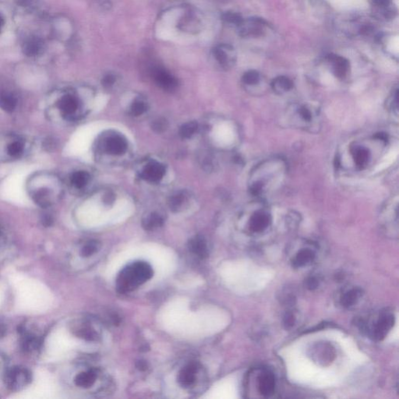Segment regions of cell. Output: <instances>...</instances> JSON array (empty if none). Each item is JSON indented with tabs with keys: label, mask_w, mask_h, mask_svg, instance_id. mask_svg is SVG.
I'll list each match as a JSON object with an SVG mask.
<instances>
[{
	"label": "cell",
	"mask_w": 399,
	"mask_h": 399,
	"mask_svg": "<svg viewBox=\"0 0 399 399\" xmlns=\"http://www.w3.org/2000/svg\"><path fill=\"white\" fill-rule=\"evenodd\" d=\"M285 162L281 159H269L261 162L255 168L252 175V181L249 185L251 194L255 197H261L267 191V186L269 185L274 178L278 180V176L285 172Z\"/></svg>",
	"instance_id": "obj_1"
},
{
	"label": "cell",
	"mask_w": 399,
	"mask_h": 399,
	"mask_svg": "<svg viewBox=\"0 0 399 399\" xmlns=\"http://www.w3.org/2000/svg\"><path fill=\"white\" fill-rule=\"evenodd\" d=\"M152 267L145 261H135L119 273L117 288L120 293L133 291L153 277Z\"/></svg>",
	"instance_id": "obj_2"
},
{
	"label": "cell",
	"mask_w": 399,
	"mask_h": 399,
	"mask_svg": "<svg viewBox=\"0 0 399 399\" xmlns=\"http://www.w3.org/2000/svg\"><path fill=\"white\" fill-rule=\"evenodd\" d=\"M290 123L294 127L310 132L320 128V113L316 107L309 103H297L289 108Z\"/></svg>",
	"instance_id": "obj_3"
},
{
	"label": "cell",
	"mask_w": 399,
	"mask_h": 399,
	"mask_svg": "<svg viewBox=\"0 0 399 399\" xmlns=\"http://www.w3.org/2000/svg\"><path fill=\"white\" fill-rule=\"evenodd\" d=\"M54 180L53 176L48 175H39L30 180L29 192L33 201L38 205L42 207H49L54 204L56 199Z\"/></svg>",
	"instance_id": "obj_4"
},
{
	"label": "cell",
	"mask_w": 399,
	"mask_h": 399,
	"mask_svg": "<svg viewBox=\"0 0 399 399\" xmlns=\"http://www.w3.org/2000/svg\"><path fill=\"white\" fill-rule=\"evenodd\" d=\"M394 324V316L390 312H382L377 320H374L372 324L367 323V320H360L359 327L361 331L368 335L376 341H381L387 336L388 332Z\"/></svg>",
	"instance_id": "obj_5"
},
{
	"label": "cell",
	"mask_w": 399,
	"mask_h": 399,
	"mask_svg": "<svg viewBox=\"0 0 399 399\" xmlns=\"http://www.w3.org/2000/svg\"><path fill=\"white\" fill-rule=\"evenodd\" d=\"M4 380L7 389L11 391H21L31 382V373L26 367L15 366L7 368Z\"/></svg>",
	"instance_id": "obj_6"
},
{
	"label": "cell",
	"mask_w": 399,
	"mask_h": 399,
	"mask_svg": "<svg viewBox=\"0 0 399 399\" xmlns=\"http://www.w3.org/2000/svg\"><path fill=\"white\" fill-rule=\"evenodd\" d=\"M19 333L20 347L26 354L34 355L40 351L43 345V338L39 334L24 326L20 328Z\"/></svg>",
	"instance_id": "obj_7"
},
{
	"label": "cell",
	"mask_w": 399,
	"mask_h": 399,
	"mask_svg": "<svg viewBox=\"0 0 399 399\" xmlns=\"http://www.w3.org/2000/svg\"><path fill=\"white\" fill-rule=\"evenodd\" d=\"M213 56L223 69H230L236 61V49L228 44L217 45L213 49Z\"/></svg>",
	"instance_id": "obj_8"
},
{
	"label": "cell",
	"mask_w": 399,
	"mask_h": 399,
	"mask_svg": "<svg viewBox=\"0 0 399 399\" xmlns=\"http://www.w3.org/2000/svg\"><path fill=\"white\" fill-rule=\"evenodd\" d=\"M239 35L243 38H258L263 35L265 30V20L261 19L243 20L239 27Z\"/></svg>",
	"instance_id": "obj_9"
},
{
	"label": "cell",
	"mask_w": 399,
	"mask_h": 399,
	"mask_svg": "<svg viewBox=\"0 0 399 399\" xmlns=\"http://www.w3.org/2000/svg\"><path fill=\"white\" fill-rule=\"evenodd\" d=\"M79 106V99L72 94L62 95L56 102V107L59 108L62 117L66 120H71L75 117Z\"/></svg>",
	"instance_id": "obj_10"
},
{
	"label": "cell",
	"mask_w": 399,
	"mask_h": 399,
	"mask_svg": "<svg viewBox=\"0 0 399 399\" xmlns=\"http://www.w3.org/2000/svg\"><path fill=\"white\" fill-rule=\"evenodd\" d=\"M5 147L4 153L5 154L7 159H18L24 155L25 152V141L24 139L17 136H9L4 143Z\"/></svg>",
	"instance_id": "obj_11"
},
{
	"label": "cell",
	"mask_w": 399,
	"mask_h": 399,
	"mask_svg": "<svg viewBox=\"0 0 399 399\" xmlns=\"http://www.w3.org/2000/svg\"><path fill=\"white\" fill-rule=\"evenodd\" d=\"M271 221V214L265 209H259L249 217V229L253 233H262L269 227Z\"/></svg>",
	"instance_id": "obj_12"
},
{
	"label": "cell",
	"mask_w": 399,
	"mask_h": 399,
	"mask_svg": "<svg viewBox=\"0 0 399 399\" xmlns=\"http://www.w3.org/2000/svg\"><path fill=\"white\" fill-rule=\"evenodd\" d=\"M152 74L157 85L165 91H173L178 86V81L164 68L154 67Z\"/></svg>",
	"instance_id": "obj_13"
},
{
	"label": "cell",
	"mask_w": 399,
	"mask_h": 399,
	"mask_svg": "<svg viewBox=\"0 0 399 399\" xmlns=\"http://www.w3.org/2000/svg\"><path fill=\"white\" fill-rule=\"evenodd\" d=\"M71 332L77 337L87 341H95L98 339V333L91 323L86 320H78L71 323Z\"/></svg>",
	"instance_id": "obj_14"
},
{
	"label": "cell",
	"mask_w": 399,
	"mask_h": 399,
	"mask_svg": "<svg viewBox=\"0 0 399 399\" xmlns=\"http://www.w3.org/2000/svg\"><path fill=\"white\" fill-rule=\"evenodd\" d=\"M165 174V167L157 162H149L141 173L142 178L149 182H159Z\"/></svg>",
	"instance_id": "obj_15"
},
{
	"label": "cell",
	"mask_w": 399,
	"mask_h": 399,
	"mask_svg": "<svg viewBox=\"0 0 399 399\" xmlns=\"http://www.w3.org/2000/svg\"><path fill=\"white\" fill-rule=\"evenodd\" d=\"M198 367L194 364H189L178 373V382L181 387L190 388L195 384Z\"/></svg>",
	"instance_id": "obj_16"
},
{
	"label": "cell",
	"mask_w": 399,
	"mask_h": 399,
	"mask_svg": "<svg viewBox=\"0 0 399 399\" xmlns=\"http://www.w3.org/2000/svg\"><path fill=\"white\" fill-rule=\"evenodd\" d=\"M328 59L332 65V71L335 77H337L339 79H343L347 76L350 68L348 59L338 55H330Z\"/></svg>",
	"instance_id": "obj_17"
},
{
	"label": "cell",
	"mask_w": 399,
	"mask_h": 399,
	"mask_svg": "<svg viewBox=\"0 0 399 399\" xmlns=\"http://www.w3.org/2000/svg\"><path fill=\"white\" fill-rule=\"evenodd\" d=\"M275 378L272 373L265 371L258 379V389L261 395L271 397L275 391Z\"/></svg>",
	"instance_id": "obj_18"
},
{
	"label": "cell",
	"mask_w": 399,
	"mask_h": 399,
	"mask_svg": "<svg viewBox=\"0 0 399 399\" xmlns=\"http://www.w3.org/2000/svg\"><path fill=\"white\" fill-rule=\"evenodd\" d=\"M201 20L194 10H188L179 21V28L184 31H197L201 27Z\"/></svg>",
	"instance_id": "obj_19"
},
{
	"label": "cell",
	"mask_w": 399,
	"mask_h": 399,
	"mask_svg": "<svg viewBox=\"0 0 399 399\" xmlns=\"http://www.w3.org/2000/svg\"><path fill=\"white\" fill-rule=\"evenodd\" d=\"M350 151L355 165L360 169H365L371 159L369 150L366 147L355 145L351 148Z\"/></svg>",
	"instance_id": "obj_20"
},
{
	"label": "cell",
	"mask_w": 399,
	"mask_h": 399,
	"mask_svg": "<svg viewBox=\"0 0 399 399\" xmlns=\"http://www.w3.org/2000/svg\"><path fill=\"white\" fill-rule=\"evenodd\" d=\"M127 141L123 136L120 135L113 136L106 143V150L111 155H120L124 154L127 150Z\"/></svg>",
	"instance_id": "obj_21"
},
{
	"label": "cell",
	"mask_w": 399,
	"mask_h": 399,
	"mask_svg": "<svg viewBox=\"0 0 399 399\" xmlns=\"http://www.w3.org/2000/svg\"><path fill=\"white\" fill-rule=\"evenodd\" d=\"M189 249L194 255L201 259H204L208 256L207 243L202 236H197L192 238L189 242Z\"/></svg>",
	"instance_id": "obj_22"
},
{
	"label": "cell",
	"mask_w": 399,
	"mask_h": 399,
	"mask_svg": "<svg viewBox=\"0 0 399 399\" xmlns=\"http://www.w3.org/2000/svg\"><path fill=\"white\" fill-rule=\"evenodd\" d=\"M97 380L96 373L92 370L90 371H83L75 376V385L81 388H89L94 385V383Z\"/></svg>",
	"instance_id": "obj_23"
},
{
	"label": "cell",
	"mask_w": 399,
	"mask_h": 399,
	"mask_svg": "<svg viewBox=\"0 0 399 399\" xmlns=\"http://www.w3.org/2000/svg\"><path fill=\"white\" fill-rule=\"evenodd\" d=\"M24 54L28 56H39L43 51V42L37 37H30L23 44Z\"/></svg>",
	"instance_id": "obj_24"
},
{
	"label": "cell",
	"mask_w": 399,
	"mask_h": 399,
	"mask_svg": "<svg viewBox=\"0 0 399 399\" xmlns=\"http://www.w3.org/2000/svg\"><path fill=\"white\" fill-rule=\"evenodd\" d=\"M189 194L185 191H178L171 196L169 201V206L171 211L178 212L184 209L185 204L188 203Z\"/></svg>",
	"instance_id": "obj_25"
},
{
	"label": "cell",
	"mask_w": 399,
	"mask_h": 399,
	"mask_svg": "<svg viewBox=\"0 0 399 399\" xmlns=\"http://www.w3.org/2000/svg\"><path fill=\"white\" fill-rule=\"evenodd\" d=\"M315 258V253L312 249H302L296 255L293 261V266L294 268H302L307 266L313 262Z\"/></svg>",
	"instance_id": "obj_26"
},
{
	"label": "cell",
	"mask_w": 399,
	"mask_h": 399,
	"mask_svg": "<svg viewBox=\"0 0 399 399\" xmlns=\"http://www.w3.org/2000/svg\"><path fill=\"white\" fill-rule=\"evenodd\" d=\"M271 87L274 92L278 94H283L293 89V83L287 77L279 76L273 80Z\"/></svg>",
	"instance_id": "obj_27"
},
{
	"label": "cell",
	"mask_w": 399,
	"mask_h": 399,
	"mask_svg": "<svg viewBox=\"0 0 399 399\" xmlns=\"http://www.w3.org/2000/svg\"><path fill=\"white\" fill-rule=\"evenodd\" d=\"M362 289L359 288H353L349 290L342 296L341 303L345 308H350L356 304L357 302L359 301L360 297H362Z\"/></svg>",
	"instance_id": "obj_28"
},
{
	"label": "cell",
	"mask_w": 399,
	"mask_h": 399,
	"mask_svg": "<svg viewBox=\"0 0 399 399\" xmlns=\"http://www.w3.org/2000/svg\"><path fill=\"white\" fill-rule=\"evenodd\" d=\"M17 105V98L13 93L3 92L0 94V108L7 113H12Z\"/></svg>",
	"instance_id": "obj_29"
},
{
	"label": "cell",
	"mask_w": 399,
	"mask_h": 399,
	"mask_svg": "<svg viewBox=\"0 0 399 399\" xmlns=\"http://www.w3.org/2000/svg\"><path fill=\"white\" fill-rule=\"evenodd\" d=\"M164 219L158 213H152L143 219L142 225L146 230H154L158 229L163 225Z\"/></svg>",
	"instance_id": "obj_30"
},
{
	"label": "cell",
	"mask_w": 399,
	"mask_h": 399,
	"mask_svg": "<svg viewBox=\"0 0 399 399\" xmlns=\"http://www.w3.org/2000/svg\"><path fill=\"white\" fill-rule=\"evenodd\" d=\"M89 174L85 171H78L72 173L70 177V183L72 187L77 189H82L89 181Z\"/></svg>",
	"instance_id": "obj_31"
},
{
	"label": "cell",
	"mask_w": 399,
	"mask_h": 399,
	"mask_svg": "<svg viewBox=\"0 0 399 399\" xmlns=\"http://www.w3.org/2000/svg\"><path fill=\"white\" fill-rule=\"evenodd\" d=\"M99 249V243L95 240H91L85 243L84 246L81 248L80 255L82 258H89L92 256L93 255L96 253L97 251Z\"/></svg>",
	"instance_id": "obj_32"
},
{
	"label": "cell",
	"mask_w": 399,
	"mask_h": 399,
	"mask_svg": "<svg viewBox=\"0 0 399 399\" xmlns=\"http://www.w3.org/2000/svg\"><path fill=\"white\" fill-rule=\"evenodd\" d=\"M197 128H198V125L196 122H188L181 127L180 130H179V134L183 138H190L196 133Z\"/></svg>",
	"instance_id": "obj_33"
},
{
	"label": "cell",
	"mask_w": 399,
	"mask_h": 399,
	"mask_svg": "<svg viewBox=\"0 0 399 399\" xmlns=\"http://www.w3.org/2000/svg\"><path fill=\"white\" fill-rule=\"evenodd\" d=\"M260 80H261V76H260L259 72L256 70L247 71L245 72L242 78V81L245 85H249V86L258 85L260 82Z\"/></svg>",
	"instance_id": "obj_34"
},
{
	"label": "cell",
	"mask_w": 399,
	"mask_h": 399,
	"mask_svg": "<svg viewBox=\"0 0 399 399\" xmlns=\"http://www.w3.org/2000/svg\"><path fill=\"white\" fill-rule=\"evenodd\" d=\"M223 20L225 22L228 23L229 24H233V25L239 27L242 22H243L244 19L242 17L240 14L236 12H226L223 15Z\"/></svg>",
	"instance_id": "obj_35"
},
{
	"label": "cell",
	"mask_w": 399,
	"mask_h": 399,
	"mask_svg": "<svg viewBox=\"0 0 399 399\" xmlns=\"http://www.w3.org/2000/svg\"><path fill=\"white\" fill-rule=\"evenodd\" d=\"M168 127H169V123L164 118L156 119L152 123V130L158 133H163L167 130Z\"/></svg>",
	"instance_id": "obj_36"
},
{
	"label": "cell",
	"mask_w": 399,
	"mask_h": 399,
	"mask_svg": "<svg viewBox=\"0 0 399 399\" xmlns=\"http://www.w3.org/2000/svg\"><path fill=\"white\" fill-rule=\"evenodd\" d=\"M147 110H148L147 104L141 101H135L130 108L132 115L135 117H139L140 115L143 114Z\"/></svg>",
	"instance_id": "obj_37"
},
{
	"label": "cell",
	"mask_w": 399,
	"mask_h": 399,
	"mask_svg": "<svg viewBox=\"0 0 399 399\" xmlns=\"http://www.w3.org/2000/svg\"><path fill=\"white\" fill-rule=\"evenodd\" d=\"M387 106L393 113L397 114L398 110V90L396 89L393 93L391 98L387 100Z\"/></svg>",
	"instance_id": "obj_38"
},
{
	"label": "cell",
	"mask_w": 399,
	"mask_h": 399,
	"mask_svg": "<svg viewBox=\"0 0 399 399\" xmlns=\"http://www.w3.org/2000/svg\"><path fill=\"white\" fill-rule=\"evenodd\" d=\"M296 323V317L293 313H287L284 317V325L286 329H291Z\"/></svg>",
	"instance_id": "obj_39"
},
{
	"label": "cell",
	"mask_w": 399,
	"mask_h": 399,
	"mask_svg": "<svg viewBox=\"0 0 399 399\" xmlns=\"http://www.w3.org/2000/svg\"><path fill=\"white\" fill-rule=\"evenodd\" d=\"M319 281L315 277H309L306 280V287L309 290H314L318 287Z\"/></svg>",
	"instance_id": "obj_40"
},
{
	"label": "cell",
	"mask_w": 399,
	"mask_h": 399,
	"mask_svg": "<svg viewBox=\"0 0 399 399\" xmlns=\"http://www.w3.org/2000/svg\"><path fill=\"white\" fill-rule=\"evenodd\" d=\"M116 78L113 75H108L104 77L102 80V85L104 87H110L114 84Z\"/></svg>",
	"instance_id": "obj_41"
},
{
	"label": "cell",
	"mask_w": 399,
	"mask_h": 399,
	"mask_svg": "<svg viewBox=\"0 0 399 399\" xmlns=\"http://www.w3.org/2000/svg\"><path fill=\"white\" fill-rule=\"evenodd\" d=\"M373 3L376 6L379 7H388L391 4V0H372Z\"/></svg>",
	"instance_id": "obj_42"
},
{
	"label": "cell",
	"mask_w": 399,
	"mask_h": 399,
	"mask_svg": "<svg viewBox=\"0 0 399 399\" xmlns=\"http://www.w3.org/2000/svg\"><path fill=\"white\" fill-rule=\"evenodd\" d=\"M7 370V361L4 355L0 354V375L4 374Z\"/></svg>",
	"instance_id": "obj_43"
},
{
	"label": "cell",
	"mask_w": 399,
	"mask_h": 399,
	"mask_svg": "<svg viewBox=\"0 0 399 399\" xmlns=\"http://www.w3.org/2000/svg\"><path fill=\"white\" fill-rule=\"evenodd\" d=\"M136 367H137L140 371H144L148 369V364H147L145 361H138L137 364H136Z\"/></svg>",
	"instance_id": "obj_44"
},
{
	"label": "cell",
	"mask_w": 399,
	"mask_h": 399,
	"mask_svg": "<svg viewBox=\"0 0 399 399\" xmlns=\"http://www.w3.org/2000/svg\"><path fill=\"white\" fill-rule=\"evenodd\" d=\"M6 333V328L2 323H0V339L4 337Z\"/></svg>",
	"instance_id": "obj_45"
},
{
	"label": "cell",
	"mask_w": 399,
	"mask_h": 399,
	"mask_svg": "<svg viewBox=\"0 0 399 399\" xmlns=\"http://www.w3.org/2000/svg\"><path fill=\"white\" fill-rule=\"evenodd\" d=\"M4 24H5V21H4V17L0 14V32H1L3 27H4Z\"/></svg>",
	"instance_id": "obj_46"
},
{
	"label": "cell",
	"mask_w": 399,
	"mask_h": 399,
	"mask_svg": "<svg viewBox=\"0 0 399 399\" xmlns=\"http://www.w3.org/2000/svg\"><path fill=\"white\" fill-rule=\"evenodd\" d=\"M3 241H4V233H3V231L0 229V243H2Z\"/></svg>",
	"instance_id": "obj_47"
},
{
	"label": "cell",
	"mask_w": 399,
	"mask_h": 399,
	"mask_svg": "<svg viewBox=\"0 0 399 399\" xmlns=\"http://www.w3.org/2000/svg\"><path fill=\"white\" fill-rule=\"evenodd\" d=\"M220 1H223H223H226V0H220Z\"/></svg>",
	"instance_id": "obj_48"
}]
</instances>
